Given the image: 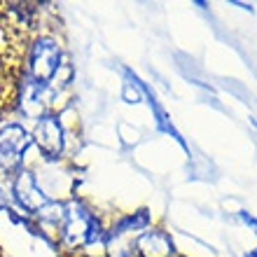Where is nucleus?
I'll list each match as a JSON object with an SVG mask.
<instances>
[{"instance_id": "obj_1", "label": "nucleus", "mask_w": 257, "mask_h": 257, "mask_svg": "<svg viewBox=\"0 0 257 257\" xmlns=\"http://www.w3.org/2000/svg\"><path fill=\"white\" fill-rule=\"evenodd\" d=\"M61 66H63L61 47H59L56 40H52V38H38L28 47V73H31V80L33 82L47 87Z\"/></svg>"}, {"instance_id": "obj_2", "label": "nucleus", "mask_w": 257, "mask_h": 257, "mask_svg": "<svg viewBox=\"0 0 257 257\" xmlns=\"http://www.w3.org/2000/svg\"><path fill=\"white\" fill-rule=\"evenodd\" d=\"M31 134L21 124H5L0 128V169L12 171L24 159V152L31 145Z\"/></svg>"}, {"instance_id": "obj_3", "label": "nucleus", "mask_w": 257, "mask_h": 257, "mask_svg": "<svg viewBox=\"0 0 257 257\" xmlns=\"http://www.w3.org/2000/svg\"><path fill=\"white\" fill-rule=\"evenodd\" d=\"M33 141L38 143V148L42 150V155L47 159H59V155L63 152V126L59 122V117L54 115L38 117Z\"/></svg>"}, {"instance_id": "obj_4", "label": "nucleus", "mask_w": 257, "mask_h": 257, "mask_svg": "<svg viewBox=\"0 0 257 257\" xmlns=\"http://www.w3.org/2000/svg\"><path fill=\"white\" fill-rule=\"evenodd\" d=\"M14 196H17L21 208L28 210V213H38L42 206L49 203V199L40 190L35 176L28 173V171H21L19 176H17V180H14Z\"/></svg>"}, {"instance_id": "obj_5", "label": "nucleus", "mask_w": 257, "mask_h": 257, "mask_svg": "<svg viewBox=\"0 0 257 257\" xmlns=\"http://www.w3.org/2000/svg\"><path fill=\"white\" fill-rule=\"evenodd\" d=\"M19 77L17 70L0 66V115L19 103Z\"/></svg>"}, {"instance_id": "obj_6", "label": "nucleus", "mask_w": 257, "mask_h": 257, "mask_svg": "<svg viewBox=\"0 0 257 257\" xmlns=\"http://www.w3.org/2000/svg\"><path fill=\"white\" fill-rule=\"evenodd\" d=\"M136 248L143 257H171V241L162 231H148L138 238Z\"/></svg>"}, {"instance_id": "obj_7", "label": "nucleus", "mask_w": 257, "mask_h": 257, "mask_svg": "<svg viewBox=\"0 0 257 257\" xmlns=\"http://www.w3.org/2000/svg\"><path fill=\"white\" fill-rule=\"evenodd\" d=\"M241 220H243V222H248V224H250L252 229H255V234H257V220H255V217H250V215H248V213H241Z\"/></svg>"}, {"instance_id": "obj_8", "label": "nucleus", "mask_w": 257, "mask_h": 257, "mask_svg": "<svg viewBox=\"0 0 257 257\" xmlns=\"http://www.w3.org/2000/svg\"><path fill=\"white\" fill-rule=\"evenodd\" d=\"M245 257H257V248H255V250H250V252H248V255H245Z\"/></svg>"}]
</instances>
